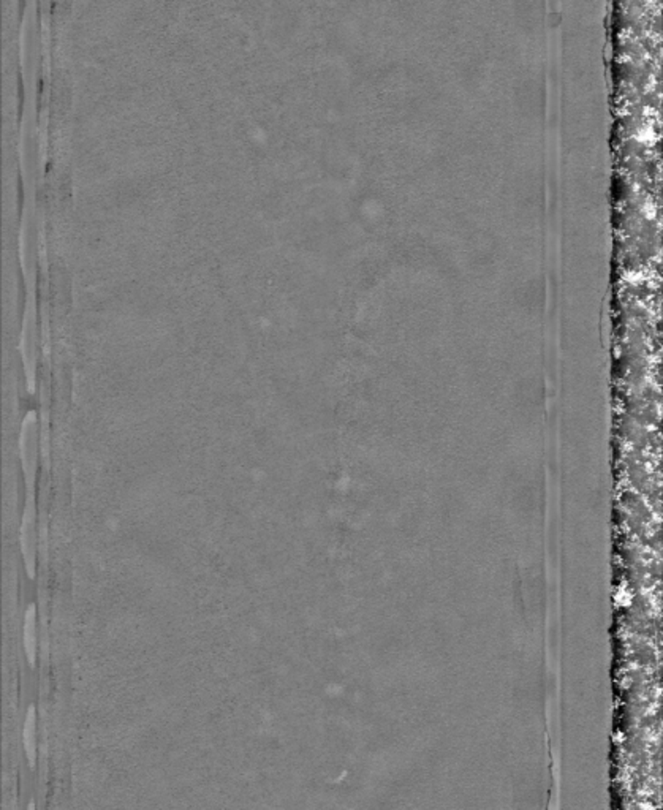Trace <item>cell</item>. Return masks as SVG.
Listing matches in <instances>:
<instances>
[{
	"mask_svg": "<svg viewBox=\"0 0 663 810\" xmlns=\"http://www.w3.org/2000/svg\"><path fill=\"white\" fill-rule=\"evenodd\" d=\"M21 551H23L27 574L33 579L35 578V562H33V508L29 502L26 505L23 524H21Z\"/></svg>",
	"mask_w": 663,
	"mask_h": 810,
	"instance_id": "cell-1",
	"label": "cell"
},
{
	"mask_svg": "<svg viewBox=\"0 0 663 810\" xmlns=\"http://www.w3.org/2000/svg\"><path fill=\"white\" fill-rule=\"evenodd\" d=\"M24 650L29 663L35 664L37 655V628H35V605H31L26 611L24 618Z\"/></svg>",
	"mask_w": 663,
	"mask_h": 810,
	"instance_id": "cell-2",
	"label": "cell"
},
{
	"mask_svg": "<svg viewBox=\"0 0 663 810\" xmlns=\"http://www.w3.org/2000/svg\"><path fill=\"white\" fill-rule=\"evenodd\" d=\"M23 743L27 761H29L31 767H35L37 736H35V708H33V706H31L26 714L24 728H23Z\"/></svg>",
	"mask_w": 663,
	"mask_h": 810,
	"instance_id": "cell-3",
	"label": "cell"
}]
</instances>
